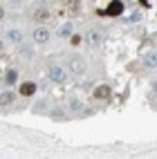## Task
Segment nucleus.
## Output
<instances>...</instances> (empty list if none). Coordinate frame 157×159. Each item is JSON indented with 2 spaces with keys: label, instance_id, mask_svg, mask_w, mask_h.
Returning a JSON list of instances; mask_svg holds the SVG:
<instances>
[{
  "label": "nucleus",
  "instance_id": "f257e3e1",
  "mask_svg": "<svg viewBox=\"0 0 157 159\" xmlns=\"http://www.w3.org/2000/svg\"><path fill=\"white\" fill-rule=\"evenodd\" d=\"M49 81H54V83H65V81H67V72L63 70V67H58V65L49 67Z\"/></svg>",
  "mask_w": 157,
  "mask_h": 159
},
{
  "label": "nucleus",
  "instance_id": "f03ea898",
  "mask_svg": "<svg viewBox=\"0 0 157 159\" xmlns=\"http://www.w3.org/2000/svg\"><path fill=\"white\" fill-rule=\"evenodd\" d=\"M67 67H70L72 74H81L83 70H85V63H83L81 56H74V58H70V61H67Z\"/></svg>",
  "mask_w": 157,
  "mask_h": 159
},
{
  "label": "nucleus",
  "instance_id": "7ed1b4c3",
  "mask_svg": "<svg viewBox=\"0 0 157 159\" xmlns=\"http://www.w3.org/2000/svg\"><path fill=\"white\" fill-rule=\"evenodd\" d=\"M47 40H49V29L47 27H36L34 29V43L43 45V43H47Z\"/></svg>",
  "mask_w": 157,
  "mask_h": 159
},
{
  "label": "nucleus",
  "instance_id": "20e7f679",
  "mask_svg": "<svg viewBox=\"0 0 157 159\" xmlns=\"http://www.w3.org/2000/svg\"><path fill=\"white\" fill-rule=\"evenodd\" d=\"M85 43H88L90 47H99V45L103 43V36L99 34L97 29H92V31H88V34H85Z\"/></svg>",
  "mask_w": 157,
  "mask_h": 159
},
{
  "label": "nucleus",
  "instance_id": "39448f33",
  "mask_svg": "<svg viewBox=\"0 0 157 159\" xmlns=\"http://www.w3.org/2000/svg\"><path fill=\"white\" fill-rule=\"evenodd\" d=\"M123 2H121V0H112V2L108 5V9H106V14L108 16H119V14H123Z\"/></svg>",
  "mask_w": 157,
  "mask_h": 159
},
{
  "label": "nucleus",
  "instance_id": "423d86ee",
  "mask_svg": "<svg viewBox=\"0 0 157 159\" xmlns=\"http://www.w3.org/2000/svg\"><path fill=\"white\" fill-rule=\"evenodd\" d=\"M92 97L99 99V101H106V99H110V88H108V85H97Z\"/></svg>",
  "mask_w": 157,
  "mask_h": 159
},
{
  "label": "nucleus",
  "instance_id": "0eeeda50",
  "mask_svg": "<svg viewBox=\"0 0 157 159\" xmlns=\"http://www.w3.org/2000/svg\"><path fill=\"white\" fill-rule=\"evenodd\" d=\"M34 20H36V23H47V20H52V11H49V9H36V11H34Z\"/></svg>",
  "mask_w": 157,
  "mask_h": 159
},
{
  "label": "nucleus",
  "instance_id": "6e6552de",
  "mask_svg": "<svg viewBox=\"0 0 157 159\" xmlns=\"http://www.w3.org/2000/svg\"><path fill=\"white\" fill-rule=\"evenodd\" d=\"M34 92H36V83L27 81V83L20 85V94H23V97H34Z\"/></svg>",
  "mask_w": 157,
  "mask_h": 159
},
{
  "label": "nucleus",
  "instance_id": "1a4fd4ad",
  "mask_svg": "<svg viewBox=\"0 0 157 159\" xmlns=\"http://www.w3.org/2000/svg\"><path fill=\"white\" fill-rule=\"evenodd\" d=\"M16 81H18V70H14V67H12V70L5 74V83H7V85H14Z\"/></svg>",
  "mask_w": 157,
  "mask_h": 159
},
{
  "label": "nucleus",
  "instance_id": "9d476101",
  "mask_svg": "<svg viewBox=\"0 0 157 159\" xmlns=\"http://www.w3.org/2000/svg\"><path fill=\"white\" fill-rule=\"evenodd\" d=\"M72 31H74V27H72V23H67V25H63L58 29V36L61 38H67V36H72Z\"/></svg>",
  "mask_w": 157,
  "mask_h": 159
},
{
  "label": "nucleus",
  "instance_id": "9b49d317",
  "mask_svg": "<svg viewBox=\"0 0 157 159\" xmlns=\"http://www.w3.org/2000/svg\"><path fill=\"white\" fill-rule=\"evenodd\" d=\"M9 40H12V43H20V40H23V31L20 29H9Z\"/></svg>",
  "mask_w": 157,
  "mask_h": 159
},
{
  "label": "nucleus",
  "instance_id": "f8f14e48",
  "mask_svg": "<svg viewBox=\"0 0 157 159\" xmlns=\"http://www.w3.org/2000/svg\"><path fill=\"white\" fill-rule=\"evenodd\" d=\"M14 99H16V97H14L12 92H5V94H0V105H12V103H14Z\"/></svg>",
  "mask_w": 157,
  "mask_h": 159
},
{
  "label": "nucleus",
  "instance_id": "ddd939ff",
  "mask_svg": "<svg viewBox=\"0 0 157 159\" xmlns=\"http://www.w3.org/2000/svg\"><path fill=\"white\" fill-rule=\"evenodd\" d=\"M141 63H144L146 67H155V54H153V52H150V54H146L141 58Z\"/></svg>",
  "mask_w": 157,
  "mask_h": 159
},
{
  "label": "nucleus",
  "instance_id": "4468645a",
  "mask_svg": "<svg viewBox=\"0 0 157 159\" xmlns=\"http://www.w3.org/2000/svg\"><path fill=\"white\" fill-rule=\"evenodd\" d=\"M67 9H70V14H76V11H79V0H70V2H67Z\"/></svg>",
  "mask_w": 157,
  "mask_h": 159
},
{
  "label": "nucleus",
  "instance_id": "2eb2a0df",
  "mask_svg": "<svg viewBox=\"0 0 157 159\" xmlns=\"http://www.w3.org/2000/svg\"><path fill=\"white\" fill-rule=\"evenodd\" d=\"M70 108H72V110H81L83 105H81V101H76V99H72V101H70Z\"/></svg>",
  "mask_w": 157,
  "mask_h": 159
},
{
  "label": "nucleus",
  "instance_id": "dca6fc26",
  "mask_svg": "<svg viewBox=\"0 0 157 159\" xmlns=\"http://www.w3.org/2000/svg\"><path fill=\"white\" fill-rule=\"evenodd\" d=\"M81 43V36H72V45H79Z\"/></svg>",
  "mask_w": 157,
  "mask_h": 159
},
{
  "label": "nucleus",
  "instance_id": "f3484780",
  "mask_svg": "<svg viewBox=\"0 0 157 159\" xmlns=\"http://www.w3.org/2000/svg\"><path fill=\"white\" fill-rule=\"evenodd\" d=\"M2 16H5V9H2V7H0V18H2Z\"/></svg>",
  "mask_w": 157,
  "mask_h": 159
},
{
  "label": "nucleus",
  "instance_id": "a211bd4d",
  "mask_svg": "<svg viewBox=\"0 0 157 159\" xmlns=\"http://www.w3.org/2000/svg\"><path fill=\"white\" fill-rule=\"evenodd\" d=\"M0 54H2V40H0Z\"/></svg>",
  "mask_w": 157,
  "mask_h": 159
},
{
  "label": "nucleus",
  "instance_id": "6ab92c4d",
  "mask_svg": "<svg viewBox=\"0 0 157 159\" xmlns=\"http://www.w3.org/2000/svg\"><path fill=\"white\" fill-rule=\"evenodd\" d=\"M139 2H141V5H146V0H139Z\"/></svg>",
  "mask_w": 157,
  "mask_h": 159
}]
</instances>
